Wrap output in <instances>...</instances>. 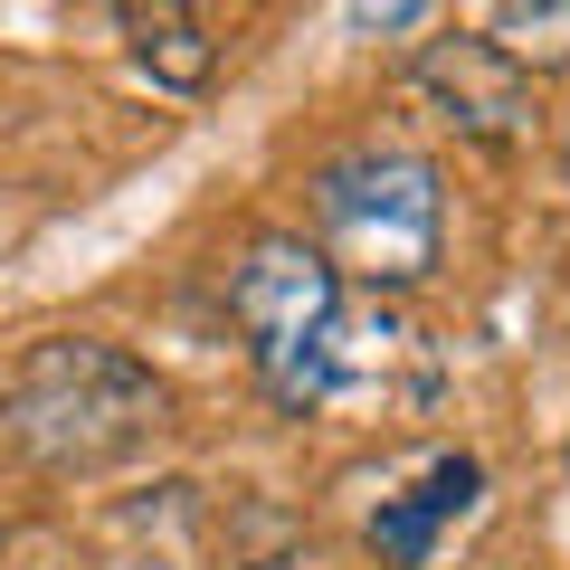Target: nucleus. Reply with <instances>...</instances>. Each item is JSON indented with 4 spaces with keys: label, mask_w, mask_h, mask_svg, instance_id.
Here are the masks:
<instances>
[{
    "label": "nucleus",
    "mask_w": 570,
    "mask_h": 570,
    "mask_svg": "<svg viewBox=\"0 0 570 570\" xmlns=\"http://www.w3.org/2000/svg\"><path fill=\"white\" fill-rule=\"evenodd\" d=\"M163 381L153 362H134L124 343H96V333H48L29 343L20 381H10V448L48 475H105L163 428Z\"/></svg>",
    "instance_id": "1"
},
{
    "label": "nucleus",
    "mask_w": 570,
    "mask_h": 570,
    "mask_svg": "<svg viewBox=\"0 0 570 570\" xmlns=\"http://www.w3.org/2000/svg\"><path fill=\"white\" fill-rule=\"evenodd\" d=\"M314 228H324V257L343 266L362 295H400L438 266L448 247V190L428 153L400 142H352L314 171Z\"/></svg>",
    "instance_id": "2"
},
{
    "label": "nucleus",
    "mask_w": 570,
    "mask_h": 570,
    "mask_svg": "<svg viewBox=\"0 0 570 570\" xmlns=\"http://www.w3.org/2000/svg\"><path fill=\"white\" fill-rule=\"evenodd\" d=\"M343 266L324 257V238H305V228H266V238H247L238 276H228V314H238L247 333V362H257L266 400L295 409V390H305L314 352H324V333L343 324Z\"/></svg>",
    "instance_id": "3"
},
{
    "label": "nucleus",
    "mask_w": 570,
    "mask_h": 570,
    "mask_svg": "<svg viewBox=\"0 0 570 570\" xmlns=\"http://www.w3.org/2000/svg\"><path fill=\"white\" fill-rule=\"evenodd\" d=\"M419 96L438 105V124H456L466 142H513V134H532V115H542V86H532V67L513 58L504 39H438L419 58Z\"/></svg>",
    "instance_id": "4"
},
{
    "label": "nucleus",
    "mask_w": 570,
    "mask_h": 570,
    "mask_svg": "<svg viewBox=\"0 0 570 570\" xmlns=\"http://www.w3.org/2000/svg\"><path fill=\"white\" fill-rule=\"evenodd\" d=\"M475 494H485V466H475V456H428V475L409 494H381V513H371V551H381L390 570H428L438 542L475 513Z\"/></svg>",
    "instance_id": "5"
},
{
    "label": "nucleus",
    "mask_w": 570,
    "mask_h": 570,
    "mask_svg": "<svg viewBox=\"0 0 570 570\" xmlns=\"http://www.w3.org/2000/svg\"><path fill=\"white\" fill-rule=\"evenodd\" d=\"M124 39H134L142 77H163V86H209V67H219V39L200 29V10H124Z\"/></svg>",
    "instance_id": "6"
},
{
    "label": "nucleus",
    "mask_w": 570,
    "mask_h": 570,
    "mask_svg": "<svg viewBox=\"0 0 570 570\" xmlns=\"http://www.w3.org/2000/svg\"><path fill=\"white\" fill-rule=\"evenodd\" d=\"M428 10H352V29H419Z\"/></svg>",
    "instance_id": "7"
}]
</instances>
